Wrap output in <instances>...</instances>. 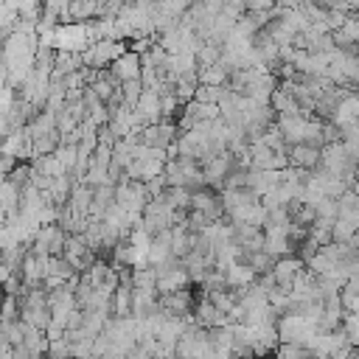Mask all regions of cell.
I'll use <instances>...</instances> for the list:
<instances>
[{"label":"cell","mask_w":359,"mask_h":359,"mask_svg":"<svg viewBox=\"0 0 359 359\" xmlns=\"http://www.w3.org/2000/svg\"><path fill=\"white\" fill-rule=\"evenodd\" d=\"M36 359H45V356H36Z\"/></svg>","instance_id":"ac0fdd59"},{"label":"cell","mask_w":359,"mask_h":359,"mask_svg":"<svg viewBox=\"0 0 359 359\" xmlns=\"http://www.w3.org/2000/svg\"><path fill=\"white\" fill-rule=\"evenodd\" d=\"M222 95H224V87H210V84L194 87V101H202V104H216Z\"/></svg>","instance_id":"5bb4252c"},{"label":"cell","mask_w":359,"mask_h":359,"mask_svg":"<svg viewBox=\"0 0 359 359\" xmlns=\"http://www.w3.org/2000/svg\"><path fill=\"white\" fill-rule=\"evenodd\" d=\"M118 87H121V98H123V104L132 109L135 101H137L140 93H143V81H140V79H129V81H121Z\"/></svg>","instance_id":"7c38bea8"},{"label":"cell","mask_w":359,"mask_h":359,"mask_svg":"<svg viewBox=\"0 0 359 359\" xmlns=\"http://www.w3.org/2000/svg\"><path fill=\"white\" fill-rule=\"evenodd\" d=\"M11 320H20V300L14 294H6L3 292V300H0V323H11Z\"/></svg>","instance_id":"4fadbf2b"},{"label":"cell","mask_w":359,"mask_h":359,"mask_svg":"<svg viewBox=\"0 0 359 359\" xmlns=\"http://www.w3.org/2000/svg\"><path fill=\"white\" fill-rule=\"evenodd\" d=\"M143 359H157V356H143Z\"/></svg>","instance_id":"e0dca14e"},{"label":"cell","mask_w":359,"mask_h":359,"mask_svg":"<svg viewBox=\"0 0 359 359\" xmlns=\"http://www.w3.org/2000/svg\"><path fill=\"white\" fill-rule=\"evenodd\" d=\"M107 76L121 84V81H129V79H140V56L132 53V50H123L118 59H112L107 65Z\"/></svg>","instance_id":"7a4b0ae2"},{"label":"cell","mask_w":359,"mask_h":359,"mask_svg":"<svg viewBox=\"0 0 359 359\" xmlns=\"http://www.w3.org/2000/svg\"><path fill=\"white\" fill-rule=\"evenodd\" d=\"M286 160L292 168H303V171H311L320 165V149L317 146H309V143H289L286 146Z\"/></svg>","instance_id":"277c9868"},{"label":"cell","mask_w":359,"mask_h":359,"mask_svg":"<svg viewBox=\"0 0 359 359\" xmlns=\"http://www.w3.org/2000/svg\"><path fill=\"white\" fill-rule=\"evenodd\" d=\"M0 45H3V36H0Z\"/></svg>","instance_id":"d6986e66"},{"label":"cell","mask_w":359,"mask_h":359,"mask_svg":"<svg viewBox=\"0 0 359 359\" xmlns=\"http://www.w3.org/2000/svg\"><path fill=\"white\" fill-rule=\"evenodd\" d=\"M87 45H93L87 20H84V22H59V25L53 28V50L81 53Z\"/></svg>","instance_id":"6da1fadb"},{"label":"cell","mask_w":359,"mask_h":359,"mask_svg":"<svg viewBox=\"0 0 359 359\" xmlns=\"http://www.w3.org/2000/svg\"><path fill=\"white\" fill-rule=\"evenodd\" d=\"M8 87V67L0 62V90H6Z\"/></svg>","instance_id":"2e32d148"},{"label":"cell","mask_w":359,"mask_h":359,"mask_svg":"<svg viewBox=\"0 0 359 359\" xmlns=\"http://www.w3.org/2000/svg\"><path fill=\"white\" fill-rule=\"evenodd\" d=\"M70 356V342L62 337V339H50L48 342V351H45V359H67Z\"/></svg>","instance_id":"9a60e30c"},{"label":"cell","mask_w":359,"mask_h":359,"mask_svg":"<svg viewBox=\"0 0 359 359\" xmlns=\"http://www.w3.org/2000/svg\"><path fill=\"white\" fill-rule=\"evenodd\" d=\"M356 118H359V101H356V93H348V95H342V98L334 104L331 115H328V121H331L337 129L356 123Z\"/></svg>","instance_id":"5b68a950"},{"label":"cell","mask_w":359,"mask_h":359,"mask_svg":"<svg viewBox=\"0 0 359 359\" xmlns=\"http://www.w3.org/2000/svg\"><path fill=\"white\" fill-rule=\"evenodd\" d=\"M222 275H224V286H227V289H244V286H250V283L258 278L244 261H233Z\"/></svg>","instance_id":"8992f818"},{"label":"cell","mask_w":359,"mask_h":359,"mask_svg":"<svg viewBox=\"0 0 359 359\" xmlns=\"http://www.w3.org/2000/svg\"><path fill=\"white\" fill-rule=\"evenodd\" d=\"M339 306L342 311H356L359 309V294H356V275L348 278L342 286H339Z\"/></svg>","instance_id":"30bf717a"},{"label":"cell","mask_w":359,"mask_h":359,"mask_svg":"<svg viewBox=\"0 0 359 359\" xmlns=\"http://www.w3.org/2000/svg\"><path fill=\"white\" fill-rule=\"evenodd\" d=\"M154 266H137L132 269V289H140V292H154Z\"/></svg>","instance_id":"8fae6325"},{"label":"cell","mask_w":359,"mask_h":359,"mask_svg":"<svg viewBox=\"0 0 359 359\" xmlns=\"http://www.w3.org/2000/svg\"><path fill=\"white\" fill-rule=\"evenodd\" d=\"M331 42H334L337 48H342V45H356V42H359V22H356V14H348L345 22H342L337 31H331Z\"/></svg>","instance_id":"52a82bcc"},{"label":"cell","mask_w":359,"mask_h":359,"mask_svg":"<svg viewBox=\"0 0 359 359\" xmlns=\"http://www.w3.org/2000/svg\"><path fill=\"white\" fill-rule=\"evenodd\" d=\"M306 264L294 255V252H289V255H280V258H275L272 261V280H275V286H280V289H286L289 292V283H292V278L303 269Z\"/></svg>","instance_id":"3957f363"},{"label":"cell","mask_w":359,"mask_h":359,"mask_svg":"<svg viewBox=\"0 0 359 359\" xmlns=\"http://www.w3.org/2000/svg\"><path fill=\"white\" fill-rule=\"evenodd\" d=\"M17 208H20V185L6 177V180L0 182V210H3L6 216H14Z\"/></svg>","instance_id":"9c48e42d"},{"label":"cell","mask_w":359,"mask_h":359,"mask_svg":"<svg viewBox=\"0 0 359 359\" xmlns=\"http://www.w3.org/2000/svg\"><path fill=\"white\" fill-rule=\"evenodd\" d=\"M109 311L112 317H132V286H115L109 297Z\"/></svg>","instance_id":"ba28073f"}]
</instances>
